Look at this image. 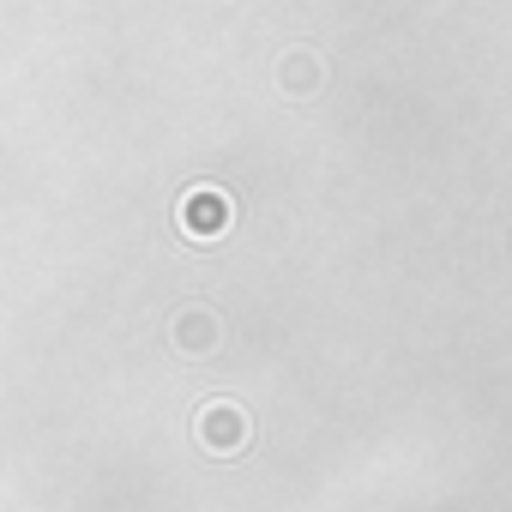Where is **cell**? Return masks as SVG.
Instances as JSON below:
<instances>
[{"instance_id": "obj_1", "label": "cell", "mask_w": 512, "mask_h": 512, "mask_svg": "<svg viewBox=\"0 0 512 512\" xmlns=\"http://www.w3.org/2000/svg\"><path fill=\"white\" fill-rule=\"evenodd\" d=\"M181 223H187V235H223V223H229V199L211 193V187H199V193H187Z\"/></svg>"}, {"instance_id": "obj_2", "label": "cell", "mask_w": 512, "mask_h": 512, "mask_svg": "<svg viewBox=\"0 0 512 512\" xmlns=\"http://www.w3.org/2000/svg\"><path fill=\"white\" fill-rule=\"evenodd\" d=\"M199 434H205V446H241L247 440V416L235 410V404H211L205 416H199Z\"/></svg>"}, {"instance_id": "obj_3", "label": "cell", "mask_w": 512, "mask_h": 512, "mask_svg": "<svg viewBox=\"0 0 512 512\" xmlns=\"http://www.w3.org/2000/svg\"><path fill=\"white\" fill-rule=\"evenodd\" d=\"M278 79H284V91H296V97H308V91L320 85V61H314L308 49H296V55H284V67H278Z\"/></svg>"}, {"instance_id": "obj_4", "label": "cell", "mask_w": 512, "mask_h": 512, "mask_svg": "<svg viewBox=\"0 0 512 512\" xmlns=\"http://www.w3.org/2000/svg\"><path fill=\"white\" fill-rule=\"evenodd\" d=\"M205 326H211L205 314H187V320H181V344H211V332H205Z\"/></svg>"}]
</instances>
